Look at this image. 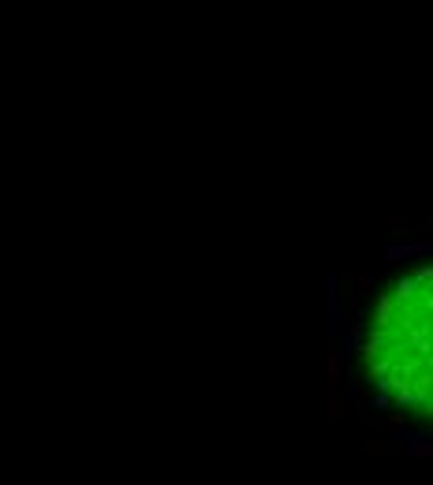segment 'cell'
<instances>
[{"label": "cell", "mask_w": 433, "mask_h": 485, "mask_svg": "<svg viewBox=\"0 0 433 485\" xmlns=\"http://www.w3.org/2000/svg\"><path fill=\"white\" fill-rule=\"evenodd\" d=\"M359 358L385 404L433 422V262L385 284L366 318Z\"/></svg>", "instance_id": "6da1fadb"}]
</instances>
